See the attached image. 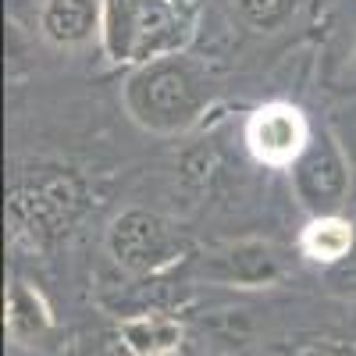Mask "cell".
<instances>
[{
	"instance_id": "obj_1",
	"label": "cell",
	"mask_w": 356,
	"mask_h": 356,
	"mask_svg": "<svg viewBox=\"0 0 356 356\" xmlns=\"http://www.w3.org/2000/svg\"><path fill=\"white\" fill-rule=\"evenodd\" d=\"M129 118L154 136L193 129L211 107V75L189 54H171L136 65L122 86Z\"/></svg>"
},
{
	"instance_id": "obj_2",
	"label": "cell",
	"mask_w": 356,
	"mask_h": 356,
	"mask_svg": "<svg viewBox=\"0 0 356 356\" xmlns=\"http://www.w3.org/2000/svg\"><path fill=\"white\" fill-rule=\"evenodd\" d=\"M200 29L196 0H104L100 43L111 65H146L186 54Z\"/></svg>"
},
{
	"instance_id": "obj_3",
	"label": "cell",
	"mask_w": 356,
	"mask_h": 356,
	"mask_svg": "<svg viewBox=\"0 0 356 356\" xmlns=\"http://www.w3.org/2000/svg\"><path fill=\"white\" fill-rule=\"evenodd\" d=\"M104 246H107V257L125 275L154 278V275H164L168 267L182 264L196 243L182 225L164 218L161 211L129 207V211H122L111 221V228L104 235Z\"/></svg>"
},
{
	"instance_id": "obj_4",
	"label": "cell",
	"mask_w": 356,
	"mask_h": 356,
	"mask_svg": "<svg viewBox=\"0 0 356 356\" xmlns=\"http://www.w3.org/2000/svg\"><path fill=\"white\" fill-rule=\"evenodd\" d=\"M82 203H86L82 178H75L72 171H57L36 178V182H18L11 189L8 221L15 239L50 246L75 225V218L82 214Z\"/></svg>"
},
{
	"instance_id": "obj_5",
	"label": "cell",
	"mask_w": 356,
	"mask_h": 356,
	"mask_svg": "<svg viewBox=\"0 0 356 356\" xmlns=\"http://www.w3.org/2000/svg\"><path fill=\"white\" fill-rule=\"evenodd\" d=\"M292 193L310 214H339V207L349 196L353 161L346 157L342 143L332 129L314 132L303 157L289 168Z\"/></svg>"
},
{
	"instance_id": "obj_6",
	"label": "cell",
	"mask_w": 356,
	"mask_h": 356,
	"mask_svg": "<svg viewBox=\"0 0 356 356\" xmlns=\"http://www.w3.org/2000/svg\"><path fill=\"white\" fill-rule=\"evenodd\" d=\"M285 275V257L267 239H235L196 260V278L225 289H271Z\"/></svg>"
},
{
	"instance_id": "obj_7",
	"label": "cell",
	"mask_w": 356,
	"mask_h": 356,
	"mask_svg": "<svg viewBox=\"0 0 356 356\" xmlns=\"http://www.w3.org/2000/svg\"><path fill=\"white\" fill-rule=\"evenodd\" d=\"M243 139H246V150L253 154L257 164H264V168H292L310 146L314 129L307 122V114L296 104L271 100V104L257 107L246 118Z\"/></svg>"
},
{
	"instance_id": "obj_8",
	"label": "cell",
	"mask_w": 356,
	"mask_h": 356,
	"mask_svg": "<svg viewBox=\"0 0 356 356\" xmlns=\"http://www.w3.org/2000/svg\"><path fill=\"white\" fill-rule=\"evenodd\" d=\"M104 0H43L40 36L57 50H79L100 40Z\"/></svg>"
},
{
	"instance_id": "obj_9",
	"label": "cell",
	"mask_w": 356,
	"mask_h": 356,
	"mask_svg": "<svg viewBox=\"0 0 356 356\" xmlns=\"http://www.w3.org/2000/svg\"><path fill=\"white\" fill-rule=\"evenodd\" d=\"M356 250V225L342 214H310L300 232V253L310 264L335 267L339 260L353 257Z\"/></svg>"
},
{
	"instance_id": "obj_10",
	"label": "cell",
	"mask_w": 356,
	"mask_h": 356,
	"mask_svg": "<svg viewBox=\"0 0 356 356\" xmlns=\"http://www.w3.org/2000/svg\"><path fill=\"white\" fill-rule=\"evenodd\" d=\"M125 346L136 353V356H178L182 349V339H186V328L182 321L171 317V314H132L118 324Z\"/></svg>"
},
{
	"instance_id": "obj_11",
	"label": "cell",
	"mask_w": 356,
	"mask_h": 356,
	"mask_svg": "<svg viewBox=\"0 0 356 356\" xmlns=\"http://www.w3.org/2000/svg\"><path fill=\"white\" fill-rule=\"evenodd\" d=\"M54 332V310L43 292L29 282H15L8 292V335L18 346H36Z\"/></svg>"
},
{
	"instance_id": "obj_12",
	"label": "cell",
	"mask_w": 356,
	"mask_h": 356,
	"mask_svg": "<svg viewBox=\"0 0 356 356\" xmlns=\"http://www.w3.org/2000/svg\"><path fill=\"white\" fill-rule=\"evenodd\" d=\"M228 4L250 33H278L300 11V0H228Z\"/></svg>"
},
{
	"instance_id": "obj_13",
	"label": "cell",
	"mask_w": 356,
	"mask_h": 356,
	"mask_svg": "<svg viewBox=\"0 0 356 356\" xmlns=\"http://www.w3.org/2000/svg\"><path fill=\"white\" fill-rule=\"evenodd\" d=\"M332 132L339 136V143H342L346 157H349V161H353V168H356V100H353L349 107H342V111L335 114V122H332Z\"/></svg>"
},
{
	"instance_id": "obj_14",
	"label": "cell",
	"mask_w": 356,
	"mask_h": 356,
	"mask_svg": "<svg viewBox=\"0 0 356 356\" xmlns=\"http://www.w3.org/2000/svg\"><path fill=\"white\" fill-rule=\"evenodd\" d=\"M328 285L339 296H356V250H353V257H346L335 267H328Z\"/></svg>"
},
{
	"instance_id": "obj_15",
	"label": "cell",
	"mask_w": 356,
	"mask_h": 356,
	"mask_svg": "<svg viewBox=\"0 0 356 356\" xmlns=\"http://www.w3.org/2000/svg\"><path fill=\"white\" fill-rule=\"evenodd\" d=\"M82 356H136V353L125 346L122 332H114V335H97V339H89V342L82 346Z\"/></svg>"
},
{
	"instance_id": "obj_16",
	"label": "cell",
	"mask_w": 356,
	"mask_h": 356,
	"mask_svg": "<svg viewBox=\"0 0 356 356\" xmlns=\"http://www.w3.org/2000/svg\"><path fill=\"white\" fill-rule=\"evenodd\" d=\"M296 356H346V349H339V346H303Z\"/></svg>"
},
{
	"instance_id": "obj_17",
	"label": "cell",
	"mask_w": 356,
	"mask_h": 356,
	"mask_svg": "<svg viewBox=\"0 0 356 356\" xmlns=\"http://www.w3.org/2000/svg\"><path fill=\"white\" fill-rule=\"evenodd\" d=\"M353 65H356V47H353Z\"/></svg>"
}]
</instances>
